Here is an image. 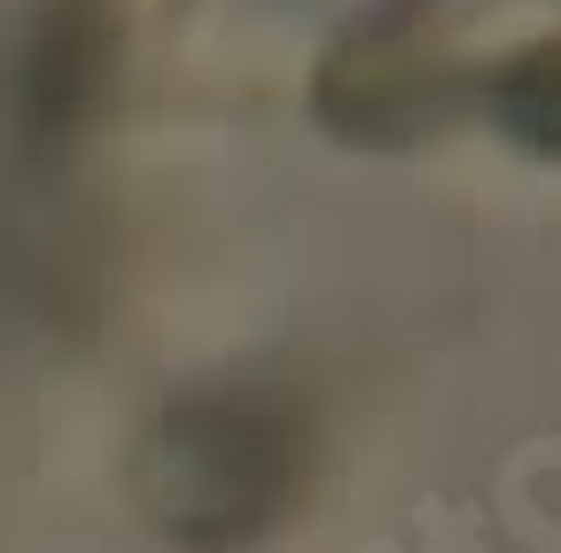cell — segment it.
Listing matches in <instances>:
<instances>
[{"label":"cell","mask_w":561,"mask_h":553,"mask_svg":"<svg viewBox=\"0 0 561 553\" xmlns=\"http://www.w3.org/2000/svg\"><path fill=\"white\" fill-rule=\"evenodd\" d=\"M297 460H305L297 422L273 398H203L164 422L149 452V483L180 538L234 545L289 499Z\"/></svg>","instance_id":"1"}]
</instances>
